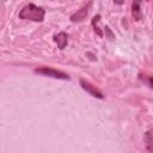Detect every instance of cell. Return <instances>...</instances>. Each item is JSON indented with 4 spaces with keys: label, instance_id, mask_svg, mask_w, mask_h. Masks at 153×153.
<instances>
[{
    "label": "cell",
    "instance_id": "cell-6",
    "mask_svg": "<svg viewBox=\"0 0 153 153\" xmlns=\"http://www.w3.org/2000/svg\"><path fill=\"white\" fill-rule=\"evenodd\" d=\"M146 148L148 153H153V131H147L145 135Z\"/></svg>",
    "mask_w": 153,
    "mask_h": 153
},
{
    "label": "cell",
    "instance_id": "cell-2",
    "mask_svg": "<svg viewBox=\"0 0 153 153\" xmlns=\"http://www.w3.org/2000/svg\"><path fill=\"white\" fill-rule=\"evenodd\" d=\"M35 73H38V74H42V75H45V76H50V78H54V79L69 80L68 74H66V73H63L61 71L50 68V67H39V68H36L35 69Z\"/></svg>",
    "mask_w": 153,
    "mask_h": 153
},
{
    "label": "cell",
    "instance_id": "cell-7",
    "mask_svg": "<svg viewBox=\"0 0 153 153\" xmlns=\"http://www.w3.org/2000/svg\"><path fill=\"white\" fill-rule=\"evenodd\" d=\"M133 16L136 20L141 19V10H140V2L139 1L133 2Z\"/></svg>",
    "mask_w": 153,
    "mask_h": 153
},
{
    "label": "cell",
    "instance_id": "cell-5",
    "mask_svg": "<svg viewBox=\"0 0 153 153\" xmlns=\"http://www.w3.org/2000/svg\"><path fill=\"white\" fill-rule=\"evenodd\" d=\"M54 41L56 42V44H57V47L60 49H63L68 43V36L65 32H59L57 35H55Z\"/></svg>",
    "mask_w": 153,
    "mask_h": 153
},
{
    "label": "cell",
    "instance_id": "cell-1",
    "mask_svg": "<svg viewBox=\"0 0 153 153\" xmlns=\"http://www.w3.org/2000/svg\"><path fill=\"white\" fill-rule=\"evenodd\" d=\"M44 16H45V11L42 7L32 2L25 5L19 12L20 19H26V20H32V22H43Z\"/></svg>",
    "mask_w": 153,
    "mask_h": 153
},
{
    "label": "cell",
    "instance_id": "cell-8",
    "mask_svg": "<svg viewBox=\"0 0 153 153\" xmlns=\"http://www.w3.org/2000/svg\"><path fill=\"white\" fill-rule=\"evenodd\" d=\"M140 79L147 84L151 88H153V75H147V74H140Z\"/></svg>",
    "mask_w": 153,
    "mask_h": 153
},
{
    "label": "cell",
    "instance_id": "cell-4",
    "mask_svg": "<svg viewBox=\"0 0 153 153\" xmlns=\"http://www.w3.org/2000/svg\"><path fill=\"white\" fill-rule=\"evenodd\" d=\"M91 5H92V4H91V2H88V4H87V6H85V7L80 8L75 14H73V16L71 17V20H72V22H79V20H82V19L87 16V13H88V7H90Z\"/></svg>",
    "mask_w": 153,
    "mask_h": 153
},
{
    "label": "cell",
    "instance_id": "cell-3",
    "mask_svg": "<svg viewBox=\"0 0 153 153\" xmlns=\"http://www.w3.org/2000/svg\"><path fill=\"white\" fill-rule=\"evenodd\" d=\"M80 85H81V87H82L86 92H88L91 96H93V97H96V98H99V99H102V98L104 97L103 93H102L98 88H96V86H93L91 82H88L87 80L80 79Z\"/></svg>",
    "mask_w": 153,
    "mask_h": 153
}]
</instances>
